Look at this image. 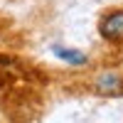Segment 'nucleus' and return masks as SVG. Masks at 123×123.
Here are the masks:
<instances>
[{
    "label": "nucleus",
    "instance_id": "1",
    "mask_svg": "<svg viewBox=\"0 0 123 123\" xmlns=\"http://www.w3.org/2000/svg\"><path fill=\"white\" fill-rule=\"evenodd\" d=\"M86 89L101 98H118L123 96V71L121 69H96L89 76Z\"/></svg>",
    "mask_w": 123,
    "mask_h": 123
},
{
    "label": "nucleus",
    "instance_id": "3",
    "mask_svg": "<svg viewBox=\"0 0 123 123\" xmlns=\"http://www.w3.org/2000/svg\"><path fill=\"white\" fill-rule=\"evenodd\" d=\"M52 52H54V57H59L62 62H67V64H71V67H86V64H89V57L81 52V49L54 44V47H52Z\"/></svg>",
    "mask_w": 123,
    "mask_h": 123
},
{
    "label": "nucleus",
    "instance_id": "2",
    "mask_svg": "<svg viewBox=\"0 0 123 123\" xmlns=\"http://www.w3.org/2000/svg\"><path fill=\"white\" fill-rule=\"evenodd\" d=\"M96 32L106 44L123 49V5L108 7L96 20Z\"/></svg>",
    "mask_w": 123,
    "mask_h": 123
}]
</instances>
